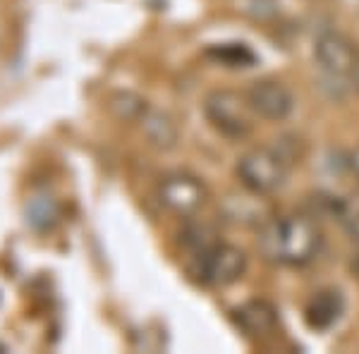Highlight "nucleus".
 I'll list each match as a JSON object with an SVG mask.
<instances>
[{
	"mask_svg": "<svg viewBox=\"0 0 359 354\" xmlns=\"http://www.w3.org/2000/svg\"><path fill=\"white\" fill-rule=\"evenodd\" d=\"M321 232L311 216H287L266 220L259 249L269 261L283 266H304L318 254Z\"/></svg>",
	"mask_w": 359,
	"mask_h": 354,
	"instance_id": "nucleus-1",
	"label": "nucleus"
},
{
	"mask_svg": "<svg viewBox=\"0 0 359 354\" xmlns=\"http://www.w3.org/2000/svg\"><path fill=\"white\" fill-rule=\"evenodd\" d=\"M237 177L252 194H273L285 184L287 163L273 149H252L237 161Z\"/></svg>",
	"mask_w": 359,
	"mask_h": 354,
	"instance_id": "nucleus-2",
	"label": "nucleus"
},
{
	"mask_svg": "<svg viewBox=\"0 0 359 354\" xmlns=\"http://www.w3.org/2000/svg\"><path fill=\"white\" fill-rule=\"evenodd\" d=\"M247 101H242L235 91L228 89H216L206 96L204 101V113L206 120L216 127L225 139H245L252 132V123L247 118Z\"/></svg>",
	"mask_w": 359,
	"mask_h": 354,
	"instance_id": "nucleus-3",
	"label": "nucleus"
},
{
	"mask_svg": "<svg viewBox=\"0 0 359 354\" xmlns=\"http://www.w3.org/2000/svg\"><path fill=\"white\" fill-rule=\"evenodd\" d=\"M247 271V254L233 245L218 242L208 252L196 257V275L211 287H228Z\"/></svg>",
	"mask_w": 359,
	"mask_h": 354,
	"instance_id": "nucleus-4",
	"label": "nucleus"
},
{
	"mask_svg": "<svg viewBox=\"0 0 359 354\" xmlns=\"http://www.w3.org/2000/svg\"><path fill=\"white\" fill-rule=\"evenodd\" d=\"M249 110L269 123H280L294 108V98L283 82L278 79H259L247 89L245 96Z\"/></svg>",
	"mask_w": 359,
	"mask_h": 354,
	"instance_id": "nucleus-5",
	"label": "nucleus"
},
{
	"mask_svg": "<svg viewBox=\"0 0 359 354\" xmlns=\"http://www.w3.org/2000/svg\"><path fill=\"white\" fill-rule=\"evenodd\" d=\"M314 60L316 65L331 77L352 74L357 65V55L350 39H345L338 32H323L314 43Z\"/></svg>",
	"mask_w": 359,
	"mask_h": 354,
	"instance_id": "nucleus-6",
	"label": "nucleus"
},
{
	"mask_svg": "<svg viewBox=\"0 0 359 354\" xmlns=\"http://www.w3.org/2000/svg\"><path fill=\"white\" fill-rule=\"evenodd\" d=\"M161 201L177 216H189L204 206L206 187L192 175H170L161 184Z\"/></svg>",
	"mask_w": 359,
	"mask_h": 354,
	"instance_id": "nucleus-7",
	"label": "nucleus"
},
{
	"mask_svg": "<svg viewBox=\"0 0 359 354\" xmlns=\"http://www.w3.org/2000/svg\"><path fill=\"white\" fill-rule=\"evenodd\" d=\"M343 311H345L343 292L335 287H326V290L314 292L311 299L306 301L304 321H306V326L311 330H316V333H326V330H331L335 323L340 321Z\"/></svg>",
	"mask_w": 359,
	"mask_h": 354,
	"instance_id": "nucleus-8",
	"label": "nucleus"
},
{
	"mask_svg": "<svg viewBox=\"0 0 359 354\" xmlns=\"http://www.w3.org/2000/svg\"><path fill=\"white\" fill-rule=\"evenodd\" d=\"M235 321L249 338H269L278 326V313L266 299H252L235 311Z\"/></svg>",
	"mask_w": 359,
	"mask_h": 354,
	"instance_id": "nucleus-9",
	"label": "nucleus"
},
{
	"mask_svg": "<svg viewBox=\"0 0 359 354\" xmlns=\"http://www.w3.org/2000/svg\"><path fill=\"white\" fill-rule=\"evenodd\" d=\"M208 57H213L216 62H221L225 67H252L257 62L252 48H247L245 43H221L208 48Z\"/></svg>",
	"mask_w": 359,
	"mask_h": 354,
	"instance_id": "nucleus-10",
	"label": "nucleus"
},
{
	"mask_svg": "<svg viewBox=\"0 0 359 354\" xmlns=\"http://www.w3.org/2000/svg\"><path fill=\"white\" fill-rule=\"evenodd\" d=\"M338 220L345 228L347 237L355 240L359 245V191L350 194L347 199L340 201V211H338Z\"/></svg>",
	"mask_w": 359,
	"mask_h": 354,
	"instance_id": "nucleus-11",
	"label": "nucleus"
},
{
	"mask_svg": "<svg viewBox=\"0 0 359 354\" xmlns=\"http://www.w3.org/2000/svg\"><path fill=\"white\" fill-rule=\"evenodd\" d=\"M347 165H350V170L355 172V177L359 179V147L350 154V158H347Z\"/></svg>",
	"mask_w": 359,
	"mask_h": 354,
	"instance_id": "nucleus-12",
	"label": "nucleus"
},
{
	"mask_svg": "<svg viewBox=\"0 0 359 354\" xmlns=\"http://www.w3.org/2000/svg\"><path fill=\"white\" fill-rule=\"evenodd\" d=\"M352 84H355V89L359 91V60H357L355 69H352Z\"/></svg>",
	"mask_w": 359,
	"mask_h": 354,
	"instance_id": "nucleus-13",
	"label": "nucleus"
},
{
	"mask_svg": "<svg viewBox=\"0 0 359 354\" xmlns=\"http://www.w3.org/2000/svg\"><path fill=\"white\" fill-rule=\"evenodd\" d=\"M350 268H352V273H355V278L359 280V254L355 257V261H352V266H350Z\"/></svg>",
	"mask_w": 359,
	"mask_h": 354,
	"instance_id": "nucleus-14",
	"label": "nucleus"
}]
</instances>
